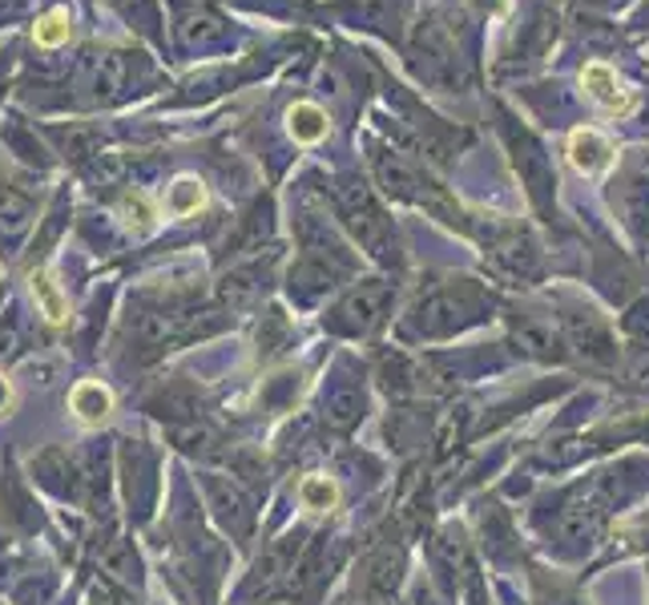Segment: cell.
I'll use <instances>...</instances> for the list:
<instances>
[{
	"instance_id": "cell-1",
	"label": "cell",
	"mask_w": 649,
	"mask_h": 605,
	"mask_svg": "<svg viewBox=\"0 0 649 605\" xmlns=\"http://www.w3.org/2000/svg\"><path fill=\"white\" fill-rule=\"evenodd\" d=\"M133 77L130 53H93L81 69V89H86L93 101H113L126 93Z\"/></svg>"
},
{
	"instance_id": "cell-2",
	"label": "cell",
	"mask_w": 649,
	"mask_h": 605,
	"mask_svg": "<svg viewBox=\"0 0 649 605\" xmlns=\"http://www.w3.org/2000/svg\"><path fill=\"white\" fill-rule=\"evenodd\" d=\"M585 89H589V98L601 101V106L613 109V113H626L629 101H633L629 98V89L621 86V77H617L609 66H601V61L585 69Z\"/></svg>"
},
{
	"instance_id": "cell-3",
	"label": "cell",
	"mask_w": 649,
	"mask_h": 605,
	"mask_svg": "<svg viewBox=\"0 0 649 605\" xmlns=\"http://www.w3.org/2000/svg\"><path fill=\"white\" fill-rule=\"evenodd\" d=\"M69 408H73L77 420L101 424L109 416V408H113V396H109V388H101L98 379H81V384L69 391Z\"/></svg>"
},
{
	"instance_id": "cell-4",
	"label": "cell",
	"mask_w": 649,
	"mask_h": 605,
	"mask_svg": "<svg viewBox=\"0 0 649 605\" xmlns=\"http://www.w3.org/2000/svg\"><path fill=\"white\" fill-rule=\"evenodd\" d=\"M206 497H210V505H214V513L222 520H234L242 517L250 525V508H247V497H242L239 485H230V480H218V476H206ZM234 533H242V525L234 520Z\"/></svg>"
},
{
	"instance_id": "cell-5",
	"label": "cell",
	"mask_w": 649,
	"mask_h": 605,
	"mask_svg": "<svg viewBox=\"0 0 649 605\" xmlns=\"http://www.w3.org/2000/svg\"><path fill=\"white\" fill-rule=\"evenodd\" d=\"M569 153H573V166L585 173H597L606 170L609 162H613V150H609V141L601 138L597 130H577L573 138H569Z\"/></svg>"
},
{
	"instance_id": "cell-6",
	"label": "cell",
	"mask_w": 649,
	"mask_h": 605,
	"mask_svg": "<svg viewBox=\"0 0 649 605\" xmlns=\"http://www.w3.org/2000/svg\"><path fill=\"white\" fill-rule=\"evenodd\" d=\"M383 302H388V287L363 282L359 291L347 295V302L339 307V315H356V327H359V331H368V327L379 319V311H383Z\"/></svg>"
},
{
	"instance_id": "cell-7",
	"label": "cell",
	"mask_w": 649,
	"mask_h": 605,
	"mask_svg": "<svg viewBox=\"0 0 649 605\" xmlns=\"http://www.w3.org/2000/svg\"><path fill=\"white\" fill-rule=\"evenodd\" d=\"M291 133L299 141H319L327 133V118H323V109H314V106H294L291 109Z\"/></svg>"
},
{
	"instance_id": "cell-8",
	"label": "cell",
	"mask_w": 649,
	"mask_h": 605,
	"mask_svg": "<svg viewBox=\"0 0 649 605\" xmlns=\"http://www.w3.org/2000/svg\"><path fill=\"white\" fill-rule=\"evenodd\" d=\"M33 295H37V302H41V311L49 324H66L69 307H66V299H61V291L49 282V275H33Z\"/></svg>"
},
{
	"instance_id": "cell-9",
	"label": "cell",
	"mask_w": 649,
	"mask_h": 605,
	"mask_svg": "<svg viewBox=\"0 0 649 605\" xmlns=\"http://www.w3.org/2000/svg\"><path fill=\"white\" fill-rule=\"evenodd\" d=\"M336 485L327 480V476H307L303 485H299V500H303L307 508H331L336 505Z\"/></svg>"
},
{
	"instance_id": "cell-10",
	"label": "cell",
	"mask_w": 649,
	"mask_h": 605,
	"mask_svg": "<svg viewBox=\"0 0 649 605\" xmlns=\"http://www.w3.org/2000/svg\"><path fill=\"white\" fill-rule=\"evenodd\" d=\"M66 37H69V12L66 9L44 12L41 21H37V41L41 44H61Z\"/></svg>"
},
{
	"instance_id": "cell-11",
	"label": "cell",
	"mask_w": 649,
	"mask_h": 605,
	"mask_svg": "<svg viewBox=\"0 0 649 605\" xmlns=\"http://www.w3.org/2000/svg\"><path fill=\"white\" fill-rule=\"evenodd\" d=\"M198 206H202V186L198 182H178L170 190V210L173 215H194Z\"/></svg>"
},
{
	"instance_id": "cell-12",
	"label": "cell",
	"mask_w": 649,
	"mask_h": 605,
	"mask_svg": "<svg viewBox=\"0 0 649 605\" xmlns=\"http://www.w3.org/2000/svg\"><path fill=\"white\" fill-rule=\"evenodd\" d=\"M17 347H21V324H17V315H4L0 319V356H17Z\"/></svg>"
},
{
	"instance_id": "cell-13",
	"label": "cell",
	"mask_w": 649,
	"mask_h": 605,
	"mask_svg": "<svg viewBox=\"0 0 649 605\" xmlns=\"http://www.w3.org/2000/svg\"><path fill=\"white\" fill-rule=\"evenodd\" d=\"M93 594H98V605H138L130 594H126V589H118L113 582H98Z\"/></svg>"
},
{
	"instance_id": "cell-14",
	"label": "cell",
	"mask_w": 649,
	"mask_h": 605,
	"mask_svg": "<svg viewBox=\"0 0 649 605\" xmlns=\"http://www.w3.org/2000/svg\"><path fill=\"white\" fill-rule=\"evenodd\" d=\"M12 408V388H9V379L0 376V411H9Z\"/></svg>"
}]
</instances>
